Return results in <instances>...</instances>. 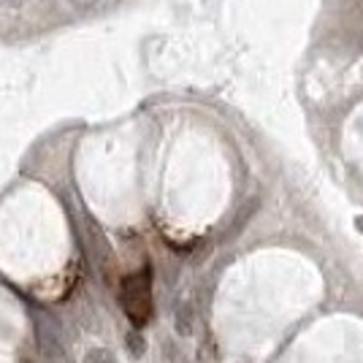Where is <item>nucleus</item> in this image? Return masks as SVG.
I'll return each instance as SVG.
<instances>
[{"instance_id":"f257e3e1","label":"nucleus","mask_w":363,"mask_h":363,"mask_svg":"<svg viewBox=\"0 0 363 363\" xmlns=\"http://www.w3.org/2000/svg\"><path fill=\"white\" fill-rule=\"evenodd\" d=\"M120 303L125 309L128 320L133 323V328H144L152 320L155 312V298H152V272L141 269L128 277H122L120 282Z\"/></svg>"},{"instance_id":"f03ea898","label":"nucleus","mask_w":363,"mask_h":363,"mask_svg":"<svg viewBox=\"0 0 363 363\" xmlns=\"http://www.w3.org/2000/svg\"><path fill=\"white\" fill-rule=\"evenodd\" d=\"M128 352H130L133 358H141V355L147 352V342H144V336L138 331L128 333Z\"/></svg>"},{"instance_id":"7ed1b4c3","label":"nucleus","mask_w":363,"mask_h":363,"mask_svg":"<svg viewBox=\"0 0 363 363\" xmlns=\"http://www.w3.org/2000/svg\"><path fill=\"white\" fill-rule=\"evenodd\" d=\"M84 363H114V355L108 350H92V352H87Z\"/></svg>"},{"instance_id":"20e7f679","label":"nucleus","mask_w":363,"mask_h":363,"mask_svg":"<svg viewBox=\"0 0 363 363\" xmlns=\"http://www.w3.org/2000/svg\"><path fill=\"white\" fill-rule=\"evenodd\" d=\"M71 3H74L76 9H92L98 0H71Z\"/></svg>"},{"instance_id":"39448f33","label":"nucleus","mask_w":363,"mask_h":363,"mask_svg":"<svg viewBox=\"0 0 363 363\" xmlns=\"http://www.w3.org/2000/svg\"><path fill=\"white\" fill-rule=\"evenodd\" d=\"M355 225H358V228H363V217H358V220H355Z\"/></svg>"}]
</instances>
